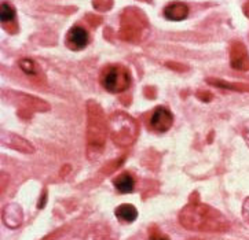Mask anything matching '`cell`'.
<instances>
[{"label":"cell","mask_w":249,"mask_h":240,"mask_svg":"<svg viewBox=\"0 0 249 240\" xmlns=\"http://www.w3.org/2000/svg\"><path fill=\"white\" fill-rule=\"evenodd\" d=\"M3 143L7 144L8 147L14 148L17 151L29 152V154H32L35 151V148L25 139L17 136V135H13V133H4L3 135Z\"/></svg>","instance_id":"obj_11"},{"label":"cell","mask_w":249,"mask_h":240,"mask_svg":"<svg viewBox=\"0 0 249 240\" xmlns=\"http://www.w3.org/2000/svg\"><path fill=\"white\" fill-rule=\"evenodd\" d=\"M149 240H171L165 235V233H162L161 231H159V229H153L152 232H150V238H149Z\"/></svg>","instance_id":"obj_17"},{"label":"cell","mask_w":249,"mask_h":240,"mask_svg":"<svg viewBox=\"0 0 249 240\" xmlns=\"http://www.w3.org/2000/svg\"><path fill=\"white\" fill-rule=\"evenodd\" d=\"M244 13H245V16L249 18V1H247V3L244 4Z\"/></svg>","instance_id":"obj_22"},{"label":"cell","mask_w":249,"mask_h":240,"mask_svg":"<svg viewBox=\"0 0 249 240\" xmlns=\"http://www.w3.org/2000/svg\"><path fill=\"white\" fill-rule=\"evenodd\" d=\"M54 236H55V235H51L50 238H47V239H44V240H58V239H54Z\"/></svg>","instance_id":"obj_23"},{"label":"cell","mask_w":249,"mask_h":240,"mask_svg":"<svg viewBox=\"0 0 249 240\" xmlns=\"http://www.w3.org/2000/svg\"><path fill=\"white\" fill-rule=\"evenodd\" d=\"M1 10H0V18H1V24L3 28L8 31L10 33H14L17 31L16 24V10L10 6V3L7 1H1Z\"/></svg>","instance_id":"obj_10"},{"label":"cell","mask_w":249,"mask_h":240,"mask_svg":"<svg viewBox=\"0 0 249 240\" xmlns=\"http://www.w3.org/2000/svg\"><path fill=\"white\" fill-rule=\"evenodd\" d=\"M230 64L235 70H241V72L249 70L248 49L240 41H235L230 47Z\"/></svg>","instance_id":"obj_7"},{"label":"cell","mask_w":249,"mask_h":240,"mask_svg":"<svg viewBox=\"0 0 249 240\" xmlns=\"http://www.w3.org/2000/svg\"><path fill=\"white\" fill-rule=\"evenodd\" d=\"M87 140L89 145L95 148H102L106 140V121H105V114L101 109V106L92 100L87 103Z\"/></svg>","instance_id":"obj_3"},{"label":"cell","mask_w":249,"mask_h":240,"mask_svg":"<svg viewBox=\"0 0 249 240\" xmlns=\"http://www.w3.org/2000/svg\"><path fill=\"white\" fill-rule=\"evenodd\" d=\"M242 137L245 139V142H247V144H248L249 147V121H247V122H244L242 124Z\"/></svg>","instance_id":"obj_19"},{"label":"cell","mask_w":249,"mask_h":240,"mask_svg":"<svg viewBox=\"0 0 249 240\" xmlns=\"http://www.w3.org/2000/svg\"><path fill=\"white\" fill-rule=\"evenodd\" d=\"M101 84L107 92L120 94L129 87L131 76L125 67H123L120 64H112V66H107L102 72Z\"/></svg>","instance_id":"obj_4"},{"label":"cell","mask_w":249,"mask_h":240,"mask_svg":"<svg viewBox=\"0 0 249 240\" xmlns=\"http://www.w3.org/2000/svg\"><path fill=\"white\" fill-rule=\"evenodd\" d=\"M94 6H102L101 11H107L110 8V6H112V1H105V3H102V1H95Z\"/></svg>","instance_id":"obj_21"},{"label":"cell","mask_w":249,"mask_h":240,"mask_svg":"<svg viewBox=\"0 0 249 240\" xmlns=\"http://www.w3.org/2000/svg\"><path fill=\"white\" fill-rule=\"evenodd\" d=\"M143 25H145L143 16L138 10L128 8L127 11H124L123 18H121V39L128 41H138L143 29Z\"/></svg>","instance_id":"obj_5"},{"label":"cell","mask_w":249,"mask_h":240,"mask_svg":"<svg viewBox=\"0 0 249 240\" xmlns=\"http://www.w3.org/2000/svg\"><path fill=\"white\" fill-rule=\"evenodd\" d=\"M116 217L117 220L123 223V224H129V223H134L138 217V210L132 205L129 203H124L120 205L119 208H116Z\"/></svg>","instance_id":"obj_13"},{"label":"cell","mask_w":249,"mask_h":240,"mask_svg":"<svg viewBox=\"0 0 249 240\" xmlns=\"http://www.w3.org/2000/svg\"><path fill=\"white\" fill-rule=\"evenodd\" d=\"M197 96L200 97L201 100H205V102H209V100H212V97L213 95L211 94V92H207V91H202V92H198Z\"/></svg>","instance_id":"obj_20"},{"label":"cell","mask_w":249,"mask_h":240,"mask_svg":"<svg viewBox=\"0 0 249 240\" xmlns=\"http://www.w3.org/2000/svg\"><path fill=\"white\" fill-rule=\"evenodd\" d=\"M3 221L10 228H16L22 221V210L17 205H8L3 210Z\"/></svg>","instance_id":"obj_12"},{"label":"cell","mask_w":249,"mask_h":240,"mask_svg":"<svg viewBox=\"0 0 249 240\" xmlns=\"http://www.w3.org/2000/svg\"><path fill=\"white\" fill-rule=\"evenodd\" d=\"M113 185L121 193H129L135 188V180L129 173H121L113 180Z\"/></svg>","instance_id":"obj_14"},{"label":"cell","mask_w":249,"mask_h":240,"mask_svg":"<svg viewBox=\"0 0 249 240\" xmlns=\"http://www.w3.org/2000/svg\"><path fill=\"white\" fill-rule=\"evenodd\" d=\"M19 67L24 70V73L26 74H29V76H36V73H37V66L36 64L33 62L32 59H21L19 62Z\"/></svg>","instance_id":"obj_16"},{"label":"cell","mask_w":249,"mask_h":240,"mask_svg":"<svg viewBox=\"0 0 249 240\" xmlns=\"http://www.w3.org/2000/svg\"><path fill=\"white\" fill-rule=\"evenodd\" d=\"M242 217H244V220L249 224V198H247L245 202H244V206H242Z\"/></svg>","instance_id":"obj_18"},{"label":"cell","mask_w":249,"mask_h":240,"mask_svg":"<svg viewBox=\"0 0 249 240\" xmlns=\"http://www.w3.org/2000/svg\"><path fill=\"white\" fill-rule=\"evenodd\" d=\"M164 16L169 21H183L189 16V7L185 3L180 1H174L168 4L164 10Z\"/></svg>","instance_id":"obj_9"},{"label":"cell","mask_w":249,"mask_h":240,"mask_svg":"<svg viewBox=\"0 0 249 240\" xmlns=\"http://www.w3.org/2000/svg\"><path fill=\"white\" fill-rule=\"evenodd\" d=\"M209 84L219 87V88L231 89V91H238V92H249V84H241V82H227L217 79H208Z\"/></svg>","instance_id":"obj_15"},{"label":"cell","mask_w":249,"mask_h":240,"mask_svg":"<svg viewBox=\"0 0 249 240\" xmlns=\"http://www.w3.org/2000/svg\"><path fill=\"white\" fill-rule=\"evenodd\" d=\"M174 124V115L165 107H156L149 118V128L156 133H164L169 130Z\"/></svg>","instance_id":"obj_6"},{"label":"cell","mask_w":249,"mask_h":240,"mask_svg":"<svg viewBox=\"0 0 249 240\" xmlns=\"http://www.w3.org/2000/svg\"><path fill=\"white\" fill-rule=\"evenodd\" d=\"M179 223L193 231L223 232L229 229V223L220 211L200 203L196 198L190 199V203L179 213Z\"/></svg>","instance_id":"obj_1"},{"label":"cell","mask_w":249,"mask_h":240,"mask_svg":"<svg viewBox=\"0 0 249 240\" xmlns=\"http://www.w3.org/2000/svg\"><path fill=\"white\" fill-rule=\"evenodd\" d=\"M89 41V32L79 25H74L66 34V46L72 51H80L87 47Z\"/></svg>","instance_id":"obj_8"},{"label":"cell","mask_w":249,"mask_h":240,"mask_svg":"<svg viewBox=\"0 0 249 240\" xmlns=\"http://www.w3.org/2000/svg\"><path fill=\"white\" fill-rule=\"evenodd\" d=\"M109 130L114 143L129 145L138 136V124L125 112H114L109 120Z\"/></svg>","instance_id":"obj_2"}]
</instances>
